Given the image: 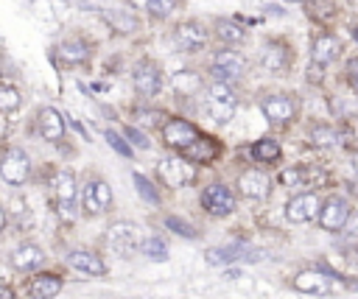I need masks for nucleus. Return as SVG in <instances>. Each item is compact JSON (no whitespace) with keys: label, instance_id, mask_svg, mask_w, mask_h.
I'll return each instance as SVG.
<instances>
[{"label":"nucleus","instance_id":"nucleus-29","mask_svg":"<svg viewBox=\"0 0 358 299\" xmlns=\"http://www.w3.org/2000/svg\"><path fill=\"white\" fill-rule=\"evenodd\" d=\"M243 251H246V246H224V249H210V251H207V263L221 265V263H229V260L246 257Z\"/></svg>","mask_w":358,"mask_h":299},{"label":"nucleus","instance_id":"nucleus-8","mask_svg":"<svg viewBox=\"0 0 358 299\" xmlns=\"http://www.w3.org/2000/svg\"><path fill=\"white\" fill-rule=\"evenodd\" d=\"M131 84H134V89H137L140 95H145V98L157 95L159 87H162V70H159V64L151 61V59H140V61L134 64V70H131Z\"/></svg>","mask_w":358,"mask_h":299},{"label":"nucleus","instance_id":"nucleus-43","mask_svg":"<svg viewBox=\"0 0 358 299\" xmlns=\"http://www.w3.org/2000/svg\"><path fill=\"white\" fill-rule=\"evenodd\" d=\"M148 3H151V0H129V6H134V8H145V11H148Z\"/></svg>","mask_w":358,"mask_h":299},{"label":"nucleus","instance_id":"nucleus-30","mask_svg":"<svg viewBox=\"0 0 358 299\" xmlns=\"http://www.w3.org/2000/svg\"><path fill=\"white\" fill-rule=\"evenodd\" d=\"M20 103H22L20 89L11 87V84H0V112L8 115V112H14V109H20Z\"/></svg>","mask_w":358,"mask_h":299},{"label":"nucleus","instance_id":"nucleus-20","mask_svg":"<svg viewBox=\"0 0 358 299\" xmlns=\"http://www.w3.org/2000/svg\"><path fill=\"white\" fill-rule=\"evenodd\" d=\"M291 285L302 293H310V296H327L333 291V282L327 279V274H319V271H299Z\"/></svg>","mask_w":358,"mask_h":299},{"label":"nucleus","instance_id":"nucleus-10","mask_svg":"<svg viewBox=\"0 0 358 299\" xmlns=\"http://www.w3.org/2000/svg\"><path fill=\"white\" fill-rule=\"evenodd\" d=\"M81 207L87 215H101L112 207V190L103 179H90L81 190Z\"/></svg>","mask_w":358,"mask_h":299},{"label":"nucleus","instance_id":"nucleus-14","mask_svg":"<svg viewBox=\"0 0 358 299\" xmlns=\"http://www.w3.org/2000/svg\"><path fill=\"white\" fill-rule=\"evenodd\" d=\"M109 243L112 249H117L120 254H131L134 249H140V226L137 224H129V221H117L109 226Z\"/></svg>","mask_w":358,"mask_h":299},{"label":"nucleus","instance_id":"nucleus-34","mask_svg":"<svg viewBox=\"0 0 358 299\" xmlns=\"http://www.w3.org/2000/svg\"><path fill=\"white\" fill-rule=\"evenodd\" d=\"M31 8H34V14H36L39 20H45V22L56 20V8H53L50 0H31Z\"/></svg>","mask_w":358,"mask_h":299},{"label":"nucleus","instance_id":"nucleus-25","mask_svg":"<svg viewBox=\"0 0 358 299\" xmlns=\"http://www.w3.org/2000/svg\"><path fill=\"white\" fill-rule=\"evenodd\" d=\"M280 143L277 140H271V137H263V140H257L255 145H252V156L257 159V162H277L280 159Z\"/></svg>","mask_w":358,"mask_h":299},{"label":"nucleus","instance_id":"nucleus-6","mask_svg":"<svg viewBox=\"0 0 358 299\" xmlns=\"http://www.w3.org/2000/svg\"><path fill=\"white\" fill-rule=\"evenodd\" d=\"M53 196H56V204H59V215L73 221L76 218V196H78V184H76V176L70 170H59L53 176Z\"/></svg>","mask_w":358,"mask_h":299},{"label":"nucleus","instance_id":"nucleus-32","mask_svg":"<svg viewBox=\"0 0 358 299\" xmlns=\"http://www.w3.org/2000/svg\"><path fill=\"white\" fill-rule=\"evenodd\" d=\"M134 187H137V193L145 198V201H151V204H157L159 201V196H157V190H154V184L143 176V173H134Z\"/></svg>","mask_w":358,"mask_h":299},{"label":"nucleus","instance_id":"nucleus-17","mask_svg":"<svg viewBox=\"0 0 358 299\" xmlns=\"http://www.w3.org/2000/svg\"><path fill=\"white\" fill-rule=\"evenodd\" d=\"M218 154H221V143H218L215 137H210V134H199V137L182 151V156H187L190 162H201V165L215 162Z\"/></svg>","mask_w":358,"mask_h":299},{"label":"nucleus","instance_id":"nucleus-18","mask_svg":"<svg viewBox=\"0 0 358 299\" xmlns=\"http://www.w3.org/2000/svg\"><path fill=\"white\" fill-rule=\"evenodd\" d=\"M338 53H341V42L333 36V34H316L313 36V42H310V61L313 64H322V67H327L330 61H336L338 59Z\"/></svg>","mask_w":358,"mask_h":299},{"label":"nucleus","instance_id":"nucleus-40","mask_svg":"<svg viewBox=\"0 0 358 299\" xmlns=\"http://www.w3.org/2000/svg\"><path fill=\"white\" fill-rule=\"evenodd\" d=\"M347 81H350V87L358 92V56H352V59L347 61Z\"/></svg>","mask_w":358,"mask_h":299},{"label":"nucleus","instance_id":"nucleus-28","mask_svg":"<svg viewBox=\"0 0 358 299\" xmlns=\"http://www.w3.org/2000/svg\"><path fill=\"white\" fill-rule=\"evenodd\" d=\"M103 17H106V22H109L115 31H120V34H131V31L140 28L137 17H134V14H126V11H106Z\"/></svg>","mask_w":358,"mask_h":299},{"label":"nucleus","instance_id":"nucleus-21","mask_svg":"<svg viewBox=\"0 0 358 299\" xmlns=\"http://www.w3.org/2000/svg\"><path fill=\"white\" fill-rule=\"evenodd\" d=\"M53 50H56L59 64H67V67L84 64V61L90 59V45H87L84 39H64V42H59Z\"/></svg>","mask_w":358,"mask_h":299},{"label":"nucleus","instance_id":"nucleus-38","mask_svg":"<svg viewBox=\"0 0 358 299\" xmlns=\"http://www.w3.org/2000/svg\"><path fill=\"white\" fill-rule=\"evenodd\" d=\"M165 224H168V226H171L176 235H182V238H196V232L190 229V224H185V221H179V218H173V215H171Z\"/></svg>","mask_w":358,"mask_h":299},{"label":"nucleus","instance_id":"nucleus-27","mask_svg":"<svg viewBox=\"0 0 358 299\" xmlns=\"http://www.w3.org/2000/svg\"><path fill=\"white\" fill-rule=\"evenodd\" d=\"M310 145H316V148H333V145H338V131L333 126L319 123V126L310 129Z\"/></svg>","mask_w":358,"mask_h":299},{"label":"nucleus","instance_id":"nucleus-19","mask_svg":"<svg viewBox=\"0 0 358 299\" xmlns=\"http://www.w3.org/2000/svg\"><path fill=\"white\" fill-rule=\"evenodd\" d=\"M238 187H241V193H243L246 198H266L268 190H271V179H268L263 170L249 168V170H243V173L238 176Z\"/></svg>","mask_w":358,"mask_h":299},{"label":"nucleus","instance_id":"nucleus-11","mask_svg":"<svg viewBox=\"0 0 358 299\" xmlns=\"http://www.w3.org/2000/svg\"><path fill=\"white\" fill-rule=\"evenodd\" d=\"M171 39H173V45H176L179 50L196 53V50H201V48L207 45V28H204L201 22H196V20H187V22H179V25L173 28Z\"/></svg>","mask_w":358,"mask_h":299},{"label":"nucleus","instance_id":"nucleus-23","mask_svg":"<svg viewBox=\"0 0 358 299\" xmlns=\"http://www.w3.org/2000/svg\"><path fill=\"white\" fill-rule=\"evenodd\" d=\"M42 263H45V251L39 246H34V243H22L20 249L11 251V265L17 271H34Z\"/></svg>","mask_w":358,"mask_h":299},{"label":"nucleus","instance_id":"nucleus-24","mask_svg":"<svg viewBox=\"0 0 358 299\" xmlns=\"http://www.w3.org/2000/svg\"><path fill=\"white\" fill-rule=\"evenodd\" d=\"M62 291V279L56 274H36L28 282V293L31 299H53Z\"/></svg>","mask_w":358,"mask_h":299},{"label":"nucleus","instance_id":"nucleus-4","mask_svg":"<svg viewBox=\"0 0 358 299\" xmlns=\"http://www.w3.org/2000/svg\"><path fill=\"white\" fill-rule=\"evenodd\" d=\"M0 176H3L6 184H14V187L25 184L28 176H31V159H28V154L22 148H17V145L8 148L3 154V159H0Z\"/></svg>","mask_w":358,"mask_h":299},{"label":"nucleus","instance_id":"nucleus-22","mask_svg":"<svg viewBox=\"0 0 358 299\" xmlns=\"http://www.w3.org/2000/svg\"><path fill=\"white\" fill-rule=\"evenodd\" d=\"M67 263L73 268H78L81 274H90V277H103L106 274V263L95 254V251H87V249H76L67 254Z\"/></svg>","mask_w":358,"mask_h":299},{"label":"nucleus","instance_id":"nucleus-45","mask_svg":"<svg viewBox=\"0 0 358 299\" xmlns=\"http://www.w3.org/2000/svg\"><path fill=\"white\" fill-rule=\"evenodd\" d=\"M6 229V212H3V207H0V232Z\"/></svg>","mask_w":358,"mask_h":299},{"label":"nucleus","instance_id":"nucleus-41","mask_svg":"<svg viewBox=\"0 0 358 299\" xmlns=\"http://www.w3.org/2000/svg\"><path fill=\"white\" fill-rule=\"evenodd\" d=\"M137 117H140V123H157L159 120V112H151V109H137Z\"/></svg>","mask_w":358,"mask_h":299},{"label":"nucleus","instance_id":"nucleus-5","mask_svg":"<svg viewBox=\"0 0 358 299\" xmlns=\"http://www.w3.org/2000/svg\"><path fill=\"white\" fill-rule=\"evenodd\" d=\"M260 112L266 115L268 123L274 126H285L296 117V98L288 92H277V95H266L260 101Z\"/></svg>","mask_w":358,"mask_h":299},{"label":"nucleus","instance_id":"nucleus-35","mask_svg":"<svg viewBox=\"0 0 358 299\" xmlns=\"http://www.w3.org/2000/svg\"><path fill=\"white\" fill-rule=\"evenodd\" d=\"M123 134H126V140H129L131 145H137V148H143V151H148V148H151V140H148V137H145L140 129L126 126V129H123Z\"/></svg>","mask_w":358,"mask_h":299},{"label":"nucleus","instance_id":"nucleus-37","mask_svg":"<svg viewBox=\"0 0 358 299\" xmlns=\"http://www.w3.org/2000/svg\"><path fill=\"white\" fill-rule=\"evenodd\" d=\"M103 137H106V143H109L117 154H123V156H129V154H131V145H129L117 131H112V129H109V131H103Z\"/></svg>","mask_w":358,"mask_h":299},{"label":"nucleus","instance_id":"nucleus-42","mask_svg":"<svg viewBox=\"0 0 358 299\" xmlns=\"http://www.w3.org/2000/svg\"><path fill=\"white\" fill-rule=\"evenodd\" d=\"M308 78H310V81H322V64H313V61H310V67H308Z\"/></svg>","mask_w":358,"mask_h":299},{"label":"nucleus","instance_id":"nucleus-47","mask_svg":"<svg viewBox=\"0 0 358 299\" xmlns=\"http://www.w3.org/2000/svg\"><path fill=\"white\" fill-rule=\"evenodd\" d=\"M288 3H308V0H288Z\"/></svg>","mask_w":358,"mask_h":299},{"label":"nucleus","instance_id":"nucleus-13","mask_svg":"<svg viewBox=\"0 0 358 299\" xmlns=\"http://www.w3.org/2000/svg\"><path fill=\"white\" fill-rule=\"evenodd\" d=\"M347 218H350V204L341 196H330L319 210V226L327 232H338Z\"/></svg>","mask_w":358,"mask_h":299},{"label":"nucleus","instance_id":"nucleus-1","mask_svg":"<svg viewBox=\"0 0 358 299\" xmlns=\"http://www.w3.org/2000/svg\"><path fill=\"white\" fill-rule=\"evenodd\" d=\"M204 106L210 112V117L215 123H227L232 115H235V106H238V95L232 89V84L227 81H213L207 87V95H204Z\"/></svg>","mask_w":358,"mask_h":299},{"label":"nucleus","instance_id":"nucleus-26","mask_svg":"<svg viewBox=\"0 0 358 299\" xmlns=\"http://www.w3.org/2000/svg\"><path fill=\"white\" fill-rule=\"evenodd\" d=\"M215 36H218L224 45H238V42L246 39V31H243L241 25L229 22V20H218V22H215Z\"/></svg>","mask_w":358,"mask_h":299},{"label":"nucleus","instance_id":"nucleus-48","mask_svg":"<svg viewBox=\"0 0 358 299\" xmlns=\"http://www.w3.org/2000/svg\"><path fill=\"white\" fill-rule=\"evenodd\" d=\"M355 36H358V31H355Z\"/></svg>","mask_w":358,"mask_h":299},{"label":"nucleus","instance_id":"nucleus-16","mask_svg":"<svg viewBox=\"0 0 358 299\" xmlns=\"http://www.w3.org/2000/svg\"><path fill=\"white\" fill-rule=\"evenodd\" d=\"M36 131L42 134V140L48 143H59L64 137V117L59 109L53 106H42L36 115Z\"/></svg>","mask_w":358,"mask_h":299},{"label":"nucleus","instance_id":"nucleus-3","mask_svg":"<svg viewBox=\"0 0 358 299\" xmlns=\"http://www.w3.org/2000/svg\"><path fill=\"white\" fill-rule=\"evenodd\" d=\"M157 173H159V179H162L168 187H185V184L196 182V168H193V162H190L187 156H182V154L165 156V159L159 162Z\"/></svg>","mask_w":358,"mask_h":299},{"label":"nucleus","instance_id":"nucleus-2","mask_svg":"<svg viewBox=\"0 0 358 299\" xmlns=\"http://www.w3.org/2000/svg\"><path fill=\"white\" fill-rule=\"evenodd\" d=\"M210 73L215 75V81L232 84V81L243 78V73H246V59H243L238 50L221 48V50H215L213 59H210Z\"/></svg>","mask_w":358,"mask_h":299},{"label":"nucleus","instance_id":"nucleus-46","mask_svg":"<svg viewBox=\"0 0 358 299\" xmlns=\"http://www.w3.org/2000/svg\"><path fill=\"white\" fill-rule=\"evenodd\" d=\"M352 170H355V176H358V154L352 156Z\"/></svg>","mask_w":358,"mask_h":299},{"label":"nucleus","instance_id":"nucleus-9","mask_svg":"<svg viewBox=\"0 0 358 299\" xmlns=\"http://www.w3.org/2000/svg\"><path fill=\"white\" fill-rule=\"evenodd\" d=\"M199 134H201V131H199L193 123L182 120V117H171V120L162 123V143H165L168 148L179 151V154H182Z\"/></svg>","mask_w":358,"mask_h":299},{"label":"nucleus","instance_id":"nucleus-31","mask_svg":"<svg viewBox=\"0 0 358 299\" xmlns=\"http://www.w3.org/2000/svg\"><path fill=\"white\" fill-rule=\"evenodd\" d=\"M140 251L148 257V260H168V246H165V240H159V238H145L143 243H140Z\"/></svg>","mask_w":358,"mask_h":299},{"label":"nucleus","instance_id":"nucleus-12","mask_svg":"<svg viewBox=\"0 0 358 299\" xmlns=\"http://www.w3.org/2000/svg\"><path fill=\"white\" fill-rule=\"evenodd\" d=\"M260 64H263L268 73L282 75V73L294 64V53H291V48H288L282 39H271V42H266L263 50H260Z\"/></svg>","mask_w":358,"mask_h":299},{"label":"nucleus","instance_id":"nucleus-36","mask_svg":"<svg viewBox=\"0 0 358 299\" xmlns=\"http://www.w3.org/2000/svg\"><path fill=\"white\" fill-rule=\"evenodd\" d=\"M280 182H282V184H288V187L308 184V182H305V170H302V168H288V170H282V173H280Z\"/></svg>","mask_w":358,"mask_h":299},{"label":"nucleus","instance_id":"nucleus-44","mask_svg":"<svg viewBox=\"0 0 358 299\" xmlns=\"http://www.w3.org/2000/svg\"><path fill=\"white\" fill-rule=\"evenodd\" d=\"M0 299H14V293H11V288H0Z\"/></svg>","mask_w":358,"mask_h":299},{"label":"nucleus","instance_id":"nucleus-33","mask_svg":"<svg viewBox=\"0 0 358 299\" xmlns=\"http://www.w3.org/2000/svg\"><path fill=\"white\" fill-rule=\"evenodd\" d=\"M176 6H179V0H151V3H148V11H151V17L162 20V17H168Z\"/></svg>","mask_w":358,"mask_h":299},{"label":"nucleus","instance_id":"nucleus-39","mask_svg":"<svg viewBox=\"0 0 358 299\" xmlns=\"http://www.w3.org/2000/svg\"><path fill=\"white\" fill-rule=\"evenodd\" d=\"M341 235H344L347 240H358V212H355V215L350 212V218H347L344 226H341Z\"/></svg>","mask_w":358,"mask_h":299},{"label":"nucleus","instance_id":"nucleus-7","mask_svg":"<svg viewBox=\"0 0 358 299\" xmlns=\"http://www.w3.org/2000/svg\"><path fill=\"white\" fill-rule=\"evenodd\" d=\"M201 207L207 210V215L213 218H224L235 210V196L227 184L221 182H210L204 190H201Z\"/></svg>","mask_w":358,"mask_h":299},{"label":"nucleus","instance_id":"nucleus-15","mask_svg":"<svg viewBox=\"0 0 358 299\" xmlns=\"http://www.w3.org/2000/svg\"><path fill=\"white\" fill-rule=\"evenodd\" d=\"M319 210H322V201L316 193H299L285 204V218L291 224H305L313 215H319Z\"/></svg>","mask_w":358,"mask_h":299}]
</instances>
